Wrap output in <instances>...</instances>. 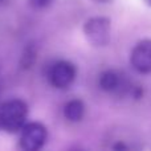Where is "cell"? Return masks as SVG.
Segmentation results:
<instances>
[{
	"label": "cell",
	"mask_w": 151,
	"mask_h": 151,
	"mask_svg": "<svg viewBox=\"0 0 151 151\" xmlns=\"http://www.w3.org/2000/svg\"><path fill=\"white\" fill-rule=\"evenodd\" d=\"M83 35L89 44L96 48L106 47L111 39V21L104 16L90 17L83 24Z\"/></svg>",
	"instance_id": "7a4b0ae2"
},
{
	"label": "cell",
	"mask_w": 151,
	"mask_h": 151,
	"mask_svg": "<svg viewBox=\"0 0 151 151\" xmlns=\"http://www.w3.org/2000/svg\"><path fill=\"white\" fill-rule=\"evenodd\" d=\"M28 106L21 99H11L0 105V129L8 133H16L25 125Z\"/></svg>",
	"instance_id": "6da1fadb"
},
{
	"label": "cell",
	"mask_w": 151,
	"mask_h": 151,
	"mask_svg": "<svg viewBox=\"0 0 151 151\" xmlns=\"http://www.w3.org/2000/svg\"><path fill=\"white\" fill-rule=\"evenodd\" d=\"M52 1L53 0H29L31 5L35 7V8H45V7H48Z\"/></svg>",
	"instance_id": "9c48e42d"
},
{
	"label": "cell",
	"mask_w": 151,
	"mask_h": 151,
	"mask_svg": "<svg viewBox=\"0 0 151 151\" xmlns=\"http://www.w3.org/2000/svg\"><path fill=\"white\" fill-rule=\"evenodd\" d=\"M85 114V104L81 99H72L64 106V115L70 122H80Z\"/></svg>",
	"instance_id": "8992f818"
},
{
	"label": "cell",
	"mask_w": 151,
	"mask_h": 151,
	"mask_svg": "<svg viewBox=\"0 0 151 151\" xmlns=\"http://www.w3.org/2000/svg\"><path fill=\"white\" fill-rule=\"evenodd\" d=\"M76 74V66L69 61H57L53 64L49 70V82L52 86L57 89H66L74 82Z\"/></svg>",
	"instance_id": "5b68a950"
},
{
	"label": "cell",
	"mask_w": 151,
	"mask_h": 151,
	"mask_svg": "<svg viewBox=\"0 0 151 151\" xmlns=\"http://www.w3.org/2000/svg\"><path fill=\"white\" fill-rule=\"evenodd\" d=\"M99 88L104 91H114L119 88L121 83V77L117 72L114 70H106L99 76Z\"/></svg>",
	"instance_id": "52a82bcc"
},
{
	"label": "cell",
	"mask_w": 151,
	"mask_h": 151,
	"mask_svg": "<svg viewBox=\"0 0 151 151\" xmlns=\"http://www.w3.org/2000/svg\"><path fill=\"white\" fill-rule=\"evenodd\" d=\"M145 3H146L147 5H149V7H151V0H143Z\"/></svg>",
	"instance_id": "8fae6325"
},
{
	"label": "cell",
	"mask_w": 151,
	"mask_h": 151,
	"mask_svg": "<svg viewBox=\"0 0 151 151\" xmlns=\"http://www.w3.org/2000/svg\"><path fill=\"white\" fill-rule=\"evenodd\" d=\"M48 138V130L42 123L31 122L27 123L21 129L20 146L23 150L36 151L45 145Z\"/></svg>",
	"instance_id": "3957f363"
},
{
	"label": "cell",
	"mask_w": 151,
	"mask_h": 151,
	"mask_svg": "<svg viewBox=\"0 0 151 151\" xmlns=\"http://www.w3.org/2000/svg\"><path fill=\"white\" fill-rule=\"evenodd\" d=\"M36 57H37V49L33 44H29L28 47L24 49L23 52V56L20 58V65L21 68L24 69H29L32 68V65L35 64L36 61Z\"/></svg>",
	"instance_id": "ba28073f"
},
{
	"label": "cell",
	"mask_w": 151,
	"mask_h": 151,
	"mask_svg": "<svg viewBox=\"0 0 151 151\" xmlns=\"http://www.w3.org/2000/svg\"><path fill=\"white\" fill-rule=\"evenodd\" d=\"M130 65L139 74L151 73V39H143L134 45L130 53Z\"/></svg>",
	"instance_id": "277c9868"
},
{
	"label": "cell",
	"mask_w": 151,
	"mask_h": 151,
	"mask_svg": "<svg viewBox=\"0 0 151 151\" xmlns=\"http://www.w3.org/2000/svg\"><path fill=\"white\" fill-rule=\"evenodd\" d=\"M91 1L99 3V4H110V3H113L114 0H91Z\"/></svg>",
	"instance_id": "30bf717a"
}]
</instances>
